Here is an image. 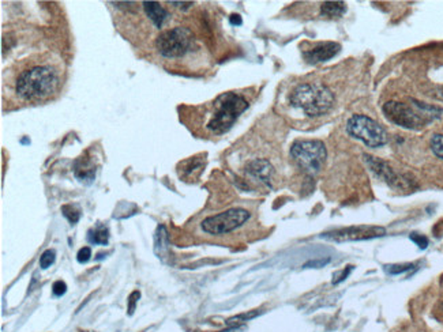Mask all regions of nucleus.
Listing matches in <instances>:
<instances>
[{
    "label": "nucleus",
    "instance_id": "5",
    "mask_svg": "<svg viewBox=\"0 0 443 332\" xmlns=\"http://www.w3.org/2000/svg\"><path fill=\"white\" fill-rule=\"evenodd\" d=\"M194 35L187 27L176 26L166 29L156 39V48L165 59H179L194 47Z\"/></svg>",
    "mask_w": 443,
    "mask_h": 332
},
{
    "label": "nucleus",
    "instance_id": "1",
    "mask_svg": "<svg viewBox=\"0 0 443 332\" xmlns=\"http://www.w3.org/2000/svg\"><path fill=\"white\" fill-rule=\"evenodd\" d=\"M63 85L61 63L44 56L25 60L13 78V92L25 104H44L56 97Z\"/></svg>",
    "mask_w": 443,
    "mask_h": 332
},
{
    "label": "nucleus",
    "instance_id": "25",
    "mask_svg": "<svg viewBox=\"0 0 443 332\" xmlns=\"http://www.w3.org/2000/svg\"><path fill=\"white\" fill-rule=\"evenodd\" d=\"M411 240L413 241V242H416L422 250L424 248H427V245H428V240H427V237H424L422 235H418V233H412L411 235Z\"/></svg>",
    "mask_w": 443,
    "mask_h": 332
},
{
    "label": "nucleus",
    "instance_id": "4",
    "mask_svg": "<svg viewBox=\"0 0 443 332\" xmlns=\"http://www.w3.org/2000/svg\"><path fill=\"white\" fill-rule=\"evenodd\" d=\"M289 104L295 109L302 111L305 116L317 118L330 111L334 104V96L330 89L321 83H302L292 90Z\"/></svg>",
    "mask_w": 443,
    "mask_h": 332
},
{
    "label": "nucleus",
    "instance_id": "28",
    "mask_svg": "<svg viewBox=\"0 0 443 332\" xmlns=\"http://www.w3.org/2000/svg\"><path fill=\"white\" fill-rule=\"evenodd\" d=\"M229 22H231L232 25H235V26H239V25H242V17H241L239 14H232V16L229 17Z\"/></svg>",
    "mask_w": 443,
    "mask_h": 332
},
{
    "label": "nucleus",
    "instance_id": "9",
    "mask_svg": "<svg viewBox=\"0 0 443 332\" xmlns=\"http://www.w3.org/2000/svg\"><path fill=\"white\" fill-rule=\"evenodd\" d=\"M386 230L380 226H351V228H344L340 230L329 232L324 233V238L337 241V242H345V241H362V240H370V238H377L384 235Z\"/></svg>",
    "mask_w": 443,
    "mask_h": 332
},
{
    "label": "nucleus",
    "instance_id": "8",
    "mask_svg": "<svg viewBox=\"0 0 443 332\" xmlns=\"http://www.w3.org/2000/svg\"><path fill=\"white\" fill-rule=\"evenodd\" d=\"M250 211L245 209H229L220 214L212 215L203 219L201 223L202 230L212 235H228L242 228L250 219Z\"/></svg>",
    "mask_w": 443,
    "mask_h": 332
},
{
    "label": "nucleus",
    "instance_id": "14",
    "mask_svg": "<svg viewBox=\"0 0 443 332\" xmlns=\"http://www.w3.org/2000/svg\"><path fill=\"white\" fill-rule=\"evenodd\" d=\"M74 173L75 177L80 180V181H85V183H90L93 178H95V173H96V169L93 166V164L89 161V159H78L75 162V168H74Z\"/></svg>",
    "mask_w": 443,
    "mask_h": 332
},
{
    "label": "nucleus",
    "instance_id": "7",
    "mask_svg": "<svg viewBox=\"0 0 443 332\" xmlns=\"http://www.w3.org/2000/svg\"><path fill=\"white\" fill-rule=\"evenodd\" d=\"M346 133L372 149L382 147L387 143V134L382 125L364 115H353L349 118L346 123Z\"/></svg>",
    "mask_w": 443,
    "mask_h": 332
},
{
    "label": "nucleus",
    "instance_id": "13",
    "mask_svg": "<svg viewBox=\"0 0 443 332\" xmlns=\"http://www.w3.org/2000/svg\"><path fill=\"white\" fill-rule=\"evenodd\" d=\"M143 10L147 18L152 20L157 27H162L165 20L168 18L166 10L157 1H143Z\"/></svg>",
    "mask_w": 443,
    "mask_h": 332
},
{
    "label": "nucleus",
    "instance_id": "21",
    "mask_svg": "<svg viewBox=\"0 0 443 332\" xmlns=\"http://www.w3.org/2000/svg\"><path fill=\"white\" fill-rule=\"evenodd\" d=\"M55 259H56V252L54 251V250H47L44 254H41L40 257V266L41 269H48V267H51L52 264H54V262H55Z\"/></svg>",
    "mask_w": 443,
    "mask_h": 332
},
{
    "label": "nucleus",
    "instance_id": "29",
    "mask_svg": "<svg viewBox=\"0 0 443 332\" xmlns=\"http://www.w3.org/2000/svg\"><path fill=\"white\" fill-rule=\"evenodd\" d=\"M324 263H327V260H321V262H311V263H308V264H305V266H322Z\"/></svg>",
    "mask_w": 443,
    "mask_h": 332
},
{
    "label": "nucleus",
    "instance_id": "12",
    "mask_svg": "<svg viewBox=\"0 0 443 332\" xmlns=\"http://www.w3.org/2000/svg\"><path fill=\"white\" fill-rule=\"evenodd\" d=\"M368 165L372 168V171L380 177H382L384 181H387L390 185L393 187H401L403 180H400V177L397 176L392 168L383 162L381 159H377L375 156H365Z\"/></svg>",
    "mask_w": 443,
    "mask_h": 332
},
{
    "label": "nucleus",
    "instance_id": "10",
    "mask_svg": "<svg viewBox=\"0 0 443 332\" xmlns=\"http://www.w3.org/2000/svg\"><path fill=\"white\" fill-rule=\"evenodd\" d=\"M245 173L250 177H253L254 180L262 183L267 187H272V180L274 175V168L273 165L263 158H257L250 161L245 165Z\"/></svg>",
    "mask_w": 443,
    "mask_h": 332
},
{
    "label": "nucleus",
    "instance_id": "18",
    "mask_svg": "<svg viewBox=\"0 0 443 332\" xmlns=\"http://www.w3.org/2000/svg\"><path fill=\"white\" fill-rule=\"evenodd\" d=\"M260 312H250V313H242V314H238V316H235V317H231V319H228L226 320V324L229 326V327H232V328H238L241 324L243 323H245V321H250L251 319H254L255 316H258Z\"/></svg>",
    "mask_w": 443,
    "mask_h": 332
},
{
    "label": "nucleus",
    "instance_id": "17",
    "mask_svg": "<svg viewBox=\"0 0 443 332\" xmlns=\"http://www.w3.org/2000/svg\"><path fill=\"white\" fill-rule=\"evenodd\" d=\"M202 166H203V161L200 159V156H193L181 164V173L184 176H191L195 171H201Z\"/></svg>",
    "mask_w": 443,
    "mask_h": 332
},
{
    "label": "nucleus",
    "instance_id": "24",
    "mask_svg": "<svg viewBox=\"0 0 443 332\" xmlns=\"http://www.w3.org/2000/svg\"><path fill=\"white\" fill-rule=\"evenodd\" d=\"M52 292L55 295H58V297H61L63 294L67 292V285L63 282V281H56L55 283H54V286H52Z\"/></svg>",
    "mask_w": 443,
    "mask_h": 332
},
{
    "label": "nucleus",
    "instance_id": "11",
    "mask_svg": "<svg viewBox=\"0 0 443 332\" xmlns=\"http://www.w3.org/2000/svg\"><path fill=\"white\" fill-rule=\"evenodd\" d=\"M340 45L337 42H321L311 49L304 52V59L308 63H321L326 60L333 59L340 52Z\"/></svg>",
    "mask_w": 443,
    "mask_h": 332
},
{
    "label": "nucleus",
    "instance_id": "19",
    "mask_svg": "<svg viewBox=\"0 0 443 332\" xmlns=\"http://www.w3.org/2000/svg\"><path fill=\"white\" fill-rule=\"evenodd\" d=\"M61 211H63V215H64L73 225H75V223L80 221L81 213H80V210L75 209L74 206H63V207H61Z\"/></svg>",
    "mask_w": 443,
    "mask_h": 332
},
{
    "label": "nucleus",
    "instance_id": "15",
    "mask_svg": "<svg viewBox=\"0 0 443 332\" xmlns=\"http://www.w3.org/2000/svg\"><path fill=\"white\" fill-rule=\"evenodd\" d=\"M346 13V4L344 1H324L321 6V14L329 18H339Z\"/></svg>",
    "mask_w": 443,
    "mask_h": 332
},
{
    "label": "nucleus",
    "instance_id": "2",
    "mask_svg": "<svg viewBox=\"0 0 443 332\" xmlns=\"http://www.w3.org/2000/svg\"><path fill=\"white\" fill-rule=\"evenodd\" d=\"M442 111L437 106L425 105L413 101V105L403 102H386L383 105V113L389 121L408 130H420L431 121L439 118Z\"/></svg>",
    "mask_w": 443,
    "mask_h": 332
},
{
    "label": "nucleus",
    "instance_id": "6",
    "mask_svg": "<svg viewBox=\"0 0 443 332\" xmlns=\"http://www.w3.org/2000/svg\"><path fill=\"white\" fill-rule=\"evenodd\" d=\"M291 156L304 173L314 176L326 162V147L321 140H298L291 147Z\"/></svg>",
    "mask_w": 443,
    "mask_h": 332
},
{
    "label": "nucleus",
    "instance_id": "20",
    "mask_svg": "<svg viewBox=\"0 0 443 332\" xmlns=\"http://www.w3.org/2000/svg\"><path fill=\"white\" fill-rule=\"evenodd\" d=\"M431 150L434 152V154L443 159V135L441 134H437L434 137H431Z\"/></svg>",
    "mask_w": 443,
    "mask_h": 332
},
{
    "label": "nucleus",
    "instance_id": "22",
    "mask_svg": "<svg viewBox=\"0 0 443 332\" xmlns=\"http://www.w3.org/2000/svg\"><path fill=\"white\" fill-rule=\"evenodd\" d=\"M415 266L413 264H399V266H386V273H392V275H397V273H406L409 270H412Z\"/></svg>",
    "mask_w": 443,
    "mask_h": 332
},
{
    "label": "nucleus",
    "instance_id": "23",
    "mask_svg": "<svg viewBox=\"0 0 443 332\" xmlns=\"http://www.w3.org/2000/svg\"><path fill=\"white\" fill-rule=\"evenodd\" d=\"M90 256H92V250L89 247H83L77 254V259L80 263H86L90 260Z\"/></svg>",
    "mask_w": 443,
    "mask_h": 332
},
{
    "label": "nucleus",
    "instance_id": "27",
    "mask_svg": "<svg viewBox=\"0 0 443 332\" xmlns=\"http://www.w3.org/2000/svg\"><path fill=\"white\" fill-rule=\"evenodd\" d=\"M352 270H353V267H349V269H348V267H346V269H345V270H344L343 273H340V275H339V276H337V275H336V279H334V281H333V283H340V282H343L344 279H345V278H348V275H349V273H351V271H352Z\"/></svg>",
    "mask_w": 443,
    "mask_h": 332
},
{
    "label": "nucleus",
    "instance_id": "26",
    "mask_svg": "<svg viewBox=\"0 0 443 332\" xmlns=\"http://www.w3.org/2000/svg\"><path fill=\"white\" fill-rule=\"evenodd\" d=\"M140 295H141L140 292H134V293H131V295H130V298H128V313H130V314H133V313H134L135 304H137V301H138Z\"/></svg>",
    "mask_w": 443,
    "mask_h": 332
},
{
    "label": "nucleus",
    "instance_id": "16",
    "mask_svg": "<svg viewBox=\"0 0 443 332\" xmlns=\"http://www.w3.org/2000/svg\"><path fill=\"white\" fill-rule=\"evenodd\" d=\"M87 240L92 244H97V245H107L108 240H109V232L107 228L104 226H97L96 229H92L87 235Z\"/></svg>",
    "mask_w": 443,
    "mask_h": 332
},
{
    "label": "nucleus",
    "instance_id": "3",
    "mask_svg": "<svg viewBox=\"0 0 443 332\" xmlns=\"http://www.w3.org/2000/svg\"><path fill=\"white\" fill-rule=\"evenodd\" d=\"M248 101L242 94L229 92L214 99L206 130L213 135H222L232 128L236 120L248 108Z\"/></svg>",
    "mask_w": 443,
    "mask_h": 332
}]
</instances>
